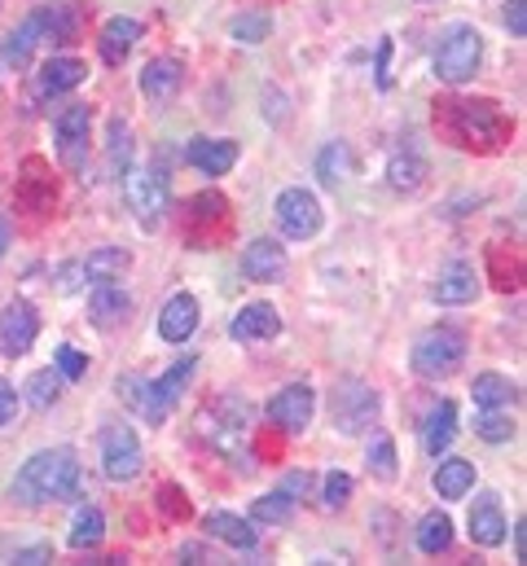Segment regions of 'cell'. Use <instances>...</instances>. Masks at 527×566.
Listing matches in <instances>:
<instances>
[{
	"mask_svg": "<svg viewBox=\"0 0 527 566\" xmlns=\"http://www.w3.org/2000/svg\"><path fill=\"white\" fill-rule=\"evenodd\" d=\"M79 492V462L71 448H49L18 470L14 496L23 505H45V501H71Z\"/></svg>",
	"mask_w": 527,
	"mask_h": 566,
	"instance_id": "obj_1",
	"label": "cell"
},
{
	"mask_svg": "<svg viewBox=\"0 0 527 566\" xmlns=\"http://www.w3.org/2000/svg\"><path fill=\"white\" fill-rule=\"evenodd\" d=\"M466 361V334L453 325H436L413 343V374L417 378H449Z\"/></svg>",
	"mask_w": 527,
	"mask_h": 566,
	"instance_id": "obj_2",
	"label": "cell"
},
{
	"mask_svg": "<svg viewBox=\"0 0 527 566\" xmlns=\"http://www.w3.org/2000/svg\"><path fill=\"white\" fill-rule=\"evenodd\" d=\"M484 62V36L475 27H453L436 49V75L444 84H470Z\"/></svg>",
	"mask_w": 527,
	"mask_h": 566,
	"instance_id": "obj_3",
	"label": "cell"
},
{
	"mask_svg": "<svg viewBox=\"0 0 527 566\" xmlns=\"http://www.w3.org/2000/svg\"><path fill=\"white\" fill-rule=\"evenodd\" d=\"M124 198H128V206L137 211V219L146 224V229H154V224L163 219V211H167V172L128 167L124 172Z\"/></svg>",
	"mask_w": 527,
	"mask_h": 566,
	"instance_id": "obj_4",
	"label": "cell"
},
{
	"mask_svg": "<svg viewBox=\"0 0 527 566\" xmlns=\"http://www.w3.org/2000/svg\"><path fill=\"white\" fill-rule=\"evenodd\" d=\"M101 470L115 483H128L141 475V439L128 422H115L101 430Z\"/></svg>",
	"mask_w": 527,
	"mask_h": 566,
	"instance_id": "obj_5",
	"label": "cell"
},
{
	"mask_svg": "<svg viewBox=\"0 0 527 566\" xmlns=\"http://www.w3.org/2000/svg\"><path fill=\"white\" fill-rule=\"evenodd\" d=\"M330 417H335V426H339L343 435H361V430H369V422L378 417V395H374L365 382L348 378V382H339V387L330 391Z\"/></svg>",
	"mask_w": 527,
	"mask_h": 566,
	"instance_id": "obj_6",
	"label": "cell"
},
{
	"mask_svg": "<svg viewBox=\"0 0 527 566\" xmlns=\"http://www.w3.org/2000/svg\"><path fill=\"white\" fill-rule=\"evenodd\" d=\"M273 211H277V229L294 242H308V238H316V229H322V202H316V193H308L299 185L281 189Z\"/></svg>",
	"mask_w": 527,
	"mask_h": 566,
	"instance_id": "obj_7",
	"label": "cell"
},
{
	"mask_svg": "<svg viewBox=\"0 0 527 566\" xmlns=\"http://www.w3.org/2000/svg\"><path fill=\"white\" fill-rule=\"evenodd\" d=\"M53 133H58V154H62V163L79 172V167H84V159H88L92 110H88V105H66V110H58Z\"/></svg>",
	"mask_w": 527,
	"mask_h": 566,
	"instance_id": "obj_8",
	"label": "cell"
},
{
	"mask_svg": "<svg viewBox=\"0 0 527 566\" xmlns=\"http://www.w3.org/2000/svg\"><path fill=\"white\" fill-rule=\"evenodd\" d=\"M40 334V316L27 299H14L0 312V356H27Z\"/></svg>",
	"mask_w": 527,
	"mask_h": 566,
	"instance_id": "obj_9",
	"label": "cell"
},
{
	"mask_svg": "<svg viewBox=\"0 0 527 566\" xmlns=\"http://www.w3.org/2000/svg\"><path fill=\"white\" fill-rule=\"evenodd\" d=\"M312 408H316V395L312 387L294 382V387H281L273 400H268V422L281 426L286 435H303L308 422H312Z\"/></svg>",
	"mask_w": 527,
	"mask_h": 566,
	"instance_id": "obj_10",
	"label": "cell"
},
{
	"mask_svg": "<svg viewBox=\"0 0 527 566\" xmlns=\"http://www.w3.org/2000/svg\"><path fill=\"white\" fill-rule=\"evenodd\" d=\"M193 369H198V361L193 356H185V361H176L159 382H150V400H146V417L154 422V426H163L167 422V413H172V404L185 395V382L193 378Z\"/></svg>",
	"mask_w": 527,
	"mask_h": 566,
	"instance_id": "obj_11",
	"label": "cell"
},
{
	"mask_svg": "<svg viewBox=\"0 0 527 566\" xmlns=\"http://www.w3.org/2000/svg\"><path fill=\"white\" fill-rule=\"evenodd\" d=\"M242 277L247 281H281L286 277V251L273 238H260L242 251Z\"/></svg>",
	"mask_w": 527,
	"mask_h": 566,
	"instance_id": "obj_12",
	"label": "cell"
},
{
	"mask_svg": "<svg viewBox=\"0 0 527 566\" xmlns=\"http://www.w3.org/2000/svg\"><path fill=\"white\" fill-rule=\"evenodd\" d=\"M470 540L492 549L505 540V510H501V496L497 492H484L475 505H470Z\"/></svg>",
	"mask_w": 527,
	"mask_h": 566,
	"instance_id": "obj_13",
	"label": "cell"
},
{
	"mask_svg": "<svg viewBox=\"0 0 527 566\" xmlns=\"http://www.w3.org/2000/svg\"><path fill=\"white\" fill-rule=\"evenodd\" d=\"M189 163L202 176H225L238 163V141H221V137H193L189 141Z\"/></svg>",
	"mask_w": 527,
	"mask_h": 566,
	"instance_id": "obj_14",
	"label": "cell"
},
{
	"mask_svg": "<svg viewBox=\"0 0 527 566\" xmlns=\"http://www.w3.org/2000/svg\"><path fill=\"white\" fill-rule=\"evenodd\" d=\"M193 329H198V299L172 294L159 312V334L167 338V343H185V338H193Z\"/></svg>",
	"mask_w": 527,
	"mask_h": 566,
	"instance_id": "obj_15",
	"label": "cell"
},
{
	"mask_svg": "<svg viewBox=\"0 0 527 566\" xmlns=\"http://www.w3.org/2000/svg\"><path fill=\"white\" fill-rule=\"evenodd\" d=\"M137 40H141V23L137 18H111V23L101 27V36H97L101 62L105 66H124V58L137 49Z\"/></svg>",
	"mask_w": 527,
	"mask_h": 566,
	"instance_id": "obj_16",
	"label": "cell"
},
{
	"mask_svg": "<svg viewBox=\"0 0 527 566\" xmlns=\"http://www.w3.org/2000/svg\"><path fill=\"white\" fill-rule=\"evenodd\" d=\"M84 75H88V66H84L79 58H49V62L40 66V75H36V92H40V97H62V92L79 88Z\"/></svg>",
	"mask_w": 527,
	"mask_h": 566,
	"instance_id": "obj_17",
	"label": "cell"
},
{
	"mask_svg": "<svg viewBox=\"0 0 527 566\" xmlns=\"http://www.w3.org/2000/svg\"><path fill=\"white\" fill-rule=\"evenodd\" d=\"M185 84V71L176 58H154L146 71H141V92L154 101V105H167Z\"/></svg>",
	"mask_w": 527,
	"mask_h": 566,
	"instance_id": "obj_18",
	"label": "cell"
},
{
	"mask_svg": "<svg viewBox=\"0 0 527 566\" xmlns=\"http://www.w3.org/2000/svg\"><path fill=\"white\" fill-rule=\"evenodd\" d=\"M234 338H242V343H264V338H273L281 329V316L273 303H247L238 316H234Z\"/></svg>",
	"mask_w": 527,
	"mask_h": 566,
	"instance_id": "obj_19",
	"label": "cell"
},
{
	"mask_svg": "<svg viewBox=\"0 0 527 566\" xmlns=\"http://www.w3.org/2000/svg\"><path fill=\"white\" fill-rule=\"evenodd\" d=\"M479 294V273L462 260H453L449 268H440V281H436V303H470Z\"/></svg>",
	"mask_w": 527,
	"mask_h": 566,
	"instance_id": "obj_20",
	"label": "cell"
},
{
	"mask_svg": "<svg viewBox=\"0 0 527 566\" xmlns=\"http://www.w3.org/2000/svg\"><path fill=\"white\" fill-rule=\"evenodd\" d=\"M128 307H133V299L111 281V286H92V299H88V316H92V325L97 329H115L124 316H128Z\"/></svg>",
	"mask_w": 527,
	"mask_h": 566,
	"instance_id": "obj_21",
	"label": "cell"
},
{
	"mask_svg": "<svg viewBox=\"0 0 527 566\" xmlns=\"http://www.w3.org/2000/svg\"><path fill=\"white\" fill-rule=\"evenodd\" d=\"M128 264H133V255H128L124 247H101V251H92V255L84 260L79 273H84L92 286H111V281H124Z\"/></svg>",
	"mask_w": 527,
	"mask_h": 566,
	"instance_id": "obj_22",
	"label": "cell"
},
{
	"mask_svg": "<svg viewBox=\"0 0 527 566\" xmlns=\"http://www.w3.org/2000/svg\"><path fill=\"white\" fill-rule=\"evenodd\" d=\"M453 435H457V404H453V400H444L440 408H431L427 426H422V443H427L431 457H440V452H449V448H453Z\"/></svg>",
	"mask_w": 527,
	"mask_h": 566,
	"instance_id": "obj_23",
	"label": "cell"
},
{
	"mask_svg": "<svg viewBox=\"0 0 527 566\" xmlns=\"http://www.w3.org/2000/svg\"><path fill=\"white\" fill-rule=\"evenodd\" d=\"M216 540H225V544H234V549H255V527L247 523V518H238V514H225V510H216V514H206V523H202Z\"/></svg>",
	"mask_w": 527,
	"mask_h": 566,
	"instance_id": "obj_24",
	"label": "cell"
},
{
	"mask_svg": "<svg viewBox=\"0 0 527 566\" xmlns=\"http://www.w3.org/2000/svg\"><path fill=\"white\" fill-rule=\"evenodd\" d=\"M40 40H45V36H40V18L32 14L23 27H14V32L5 36V49H0V58H5L10 66H18V71H23V66L32 62V53H36V45H40Z\"/></svg>",
	"mask_w": 527,
	"mask_h": 566,
	"instance_id": "obj_25",
	"label": "cell"
},
{
	"mask_svg": "<svg viewBox=\"0 0 527 566\" xmlns=\"http://www.w3.org/2000/svg\"><path fill=\"white\" fill-rule=\"evenodd\" d=\"M470 395H475L479 408H510L518 400V387L505 374H479L475 387H470Z\"/></svg>",
	"mask_w": 527,
	"mask_h": 566,
	"instance_id": "obj_26",
	"label": "cell"
},
{
	"mask_svg": "<svg viewBox=\"0 0 527 566\" xmlns=\"http://www.w3.org/2000/svg\"><path fill=\"white\" fill-rule=\"evenodd\" d=\"M470 488H475V466H470V462L453 457V462H444V466L436 470V492H440L444 501H462Z\"/></svg>",
	"mask_w": 527,
	"mask_h": 566,
	"instance_id": "obj_27",
	"label": "cell"
},
{
	"mask_svg": "<svg viewBox=\"0 0 527 566\" xmlns=\"http://www.w3.org/2000/svg\"><path fill=\"white\" fill-rule=\"evenodd\" d=\"M453 544V518L449 514H427L417 523V549L422 553H444Z\"/></svg>",
	"mask_w": 527,
	"mask_h": 566,
	"instance_id": "obj_28",
	"label": "cell"
},
{
	"mask_svg": "<svg viewBox=\"0 0 527 566\" xmlns=\"http://www.w3.org/2000/svg\"><path fill=\"white\" fill-rule=\"evenodd\" d=\"M316 176H322V185H343L348 176H352V150L343 146V141H335V146H326L322 150V159H316Z\"/></svg>",
	"mask_w": 527,
	"mask_h": 566,
	"instance_id": "obj_29",
	"label": "cell"
},
{
	"mask_svg": "<svg viewBox=\"0 0 527 566\" xmlns=\"http://www.w3.org/2000/svg\"><path fill=\"white\" fill-rule=\"evenodd\" d=\"M36 18H40V32H49L45 40H53V45L79 40V18H75L71 5H53V10H45V14H36Z\"/></svg>",
	"mask_w": 527,
	"mask_h": 566,
	"instance_id": "obj_30",
	"label": "cell"
},
{
	"mask_svg": "<svg viewBox=\"0 0 527 566\" xmlns=\"http://www.w3.org/2000/svg\"><path fill=\"white\" fill-rule=\"evenodd\" d=\"M101 536H105V514L97 505H84L71 523V549H92L101 544Z\"/></svg>",
	"mask_w": 527,
	"mask_h": 566,
	"instance_id": "obj_31",
	"label": "cell"
},
{
	"mask_svg": "<svg viewBox=\"0 0 527 566\" xmlns=\"http://www.w3.org/2000/svg\"><path fill=\"white\" fill-rule=\"evenodd\" d=\"M290 514H294V496H286L281 488L268 492V496H260V501L251 505V523H260V527H277V523H286Z\"/></svg>",
	"mask_w": 527,
	"mask_h": 566,
	"instance_id": "obj_32",
	"label": "cell"
},
{
	"mask_svg": "<svg viewBox=\"0 0 527 566\" xmlns=\"http://www.w3.org/2000/svg\"><path fill=\"white\" fill-rule=\"evenodd\" d=\"M387 176H391L396 189H417L422 176H427V163H422L417 154H396L391 167H387Z\"/></svg>",
	"mask_w": 527,
	"mask_h": 566,
	"instance_id": "obj_33",
	"label": "cell"
},
{
	"mask_svg": "<svg viewBox=\"0 0 527 566\" xmlns=\"http://www.w3.org/2000/svg\"><path fill=\"white\" fill-rule=\"evenodd\" d=\"M58 391H62V374L40 369V374H32V382H27V404H32V408H49V404L58 400Z\"/></svg>",
	"mask_w": 527,
	"mask_h": 566,
	"instance_id": "obj_34",
	"label": "cell"
},
{
	"mask_svg": "<svg viewBox=\"0 0 527 566\" xmlns=\"http://www.w3.org/2000/svg\"><path fill=\"white\" fill-rule=\"evenodd\" d=\"M475 430H479L488 443H505V439L514 435V422H510L501 408H484V413L475 417Z\"/></svg>",
	"mask_w": 527,
	"mask_h": 566,
	"instance_id": "obj_35",
	"label": "cell"
},
{
	"mask_svg": "<svg viewBox=\"0 0 527 566\" xmlns=\"http://www.w3.org/2000/svg\"><path fill=\"white\" fill-rule=\"evenodd\" d=\"M348 496H352V475L330 470V475H326V483H322V505H326V510H343V505H348Z\"/></svg>",
	"mask_w": 527,
	"mask_h": 566,
	"instance_id": "obj_36",
	"label": "cell"
},
{
	"mask_svg": "<svg viewBox=\"0 0 527 566\" xmlns=\"http://www.w3.org/2000/svg\"><path fill=\"white\" fill-rule=\"evenodd\" d=\"M369 470L378 475V479H396V443L382 435V439H374V448H369Z\"/></svg>",
	"mask_w": 527,
	"mask_h": 566,
	"instance_id": "obj_37",
	"label": "cell"
},
{
	"mask_svg": "<svg viewBox=\"0 0 527 566\" xmlns=\"http://www.w3.org/2000/svg\"><path fill=\"white\" fill-rule=\"evenodd\" d=\"M268 27H273V23H268L264 14H242V18H234V36H238V40H247V45L264 40V36H268Z\"/></svg>",
	"mask_w": 527,
	"mask_h": 566,
	"instance_id": "obj_38",
	"label": "cell"
},
{
	"mask_svg": "<svg viewBox=\"0 0 527 566\" xmlns=\"http://www.w3.org/2000/svg\"><path fill=\"white\" fill-rule=\"evenodd\" d=\"M505 27H510V36H527V0H510L505 5Z\"/></svg>",
	"mask_w": 527,
	"mask_h": 566,
	"instance_id": "obj_39",
	"label": "cell"
},
{
	"mask_svg": "<svg viewBox=\"0 0 527 566\" xmlns=\"http://www.w3.org/2000/svg\"><path fill=\"white\" fill-rule=\"evenodd\" d=\"M58 374L62 378H79L84 374V356L75 348H58Z\"/></svg>",
	"mask_w": 527,
	"mask_h": 566,
	"instance_id": "obj_40",
	"label": "cell"
},
{
	"mask_svg": "<svg viewBox=\"0 0 527 566\" xmlns=\"http://www.w3.org/2000/svg\"><path fill=\"white\" fill-rule=\"evenodd\" d=\"M18 413V391L5 382V378H0V430H5V422Z\"/></svg>",
	"mask_w": 527,
	"mask_h": 566,
	"instance_id": "obj_41",
	"label": "cell"
},
{
	"mask_svg": "<svg viewBox=\"0 0 527 566\" xmlns=\"http://www.w3.org/2000/svg\"><path fill=\"white\" fill-rule=\"evenodd\" d=\"M308 483H312V479H308V475H303V470H299V475H286V483H281V492H286V496H294V501H299V496H303V488H308Z\"/></svg>",
	"mask_w": 527,
	"mask_h": 566,
	"instance_id": "obj_42",
	"label": "cell"
},
{
	"mask_svg": "<svg viewBox=\"0 0 527 566\" xmlns=\"http://www.w3.org/2000/svg\"><path fill=\"white\" fill-rule=\"evenodd\" d=\"M387 58H391V40L378 45V84H382V88L391 84V75H387Z\"/></svg>",
	"mask_w": 527,
	"mask_h": 566,
	"instance_id": "obj_43",
	"label": "cell"
},
{
	"mask_svg": "<svg viewBox=\"0 0 527 566\" xmlns=\"http://www.w3.org/2000/svg\"><path fill=\"white\" fill-rule=\"evenodd\" d=\"M514 553H518V562L527 557V531H523V523H514Z\"/></svg>",
	"mask_w": 527,
	"mask_h": 566,
	"instance_id": "obj_44",
	"label": "cell"
},
{
	"mask_svg": "<svg viewBox=\"0 0 527 566\" xmlns=\"http://www.w3.org/2000/svg\"><path fill=\"white\" fill-rule=\"evenodd\" d=\"M5 251H10V219L0 215V255H5Z\"/></svg>",
	"mask_w": 527,
	"mask_h": 566,
	"instance_id": "obj_45",
	"label": "cell"
},
{
	"mask_svg": "<svg viewBox=\"0 0 527 566\" xmlns=\"http://www.w3.org/2000/svg\"><path fill=\"white\" fill-rule=\"evenodd\" d=\"M427 5H431V0H427Z\"/></svg>",
	"mask_w": 527,
	"mask_h": 566,
	"instance_id": "obj_46",
	"label": "cell"
}]
</instances>
